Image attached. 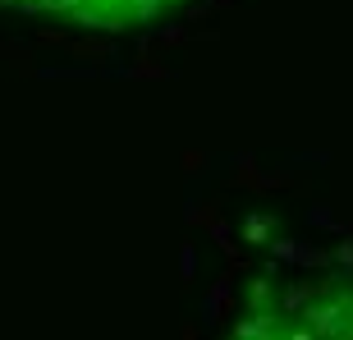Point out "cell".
<instances>
[{
    "instance_id": "obj_1",
    "label": "cell",
    "mask_w": 353,
    "mask_h": 340,
    "mask_svg": "<svg viewBox=\"0 0 353 340\" xmlns=\"http://www.w3.org/2000/svg\"><path fill=\"white\" fill-rule=\"evenodd\" d=\"M230 340H353V276H289L266 285Z\"/></svg>"
}]
</instances>
